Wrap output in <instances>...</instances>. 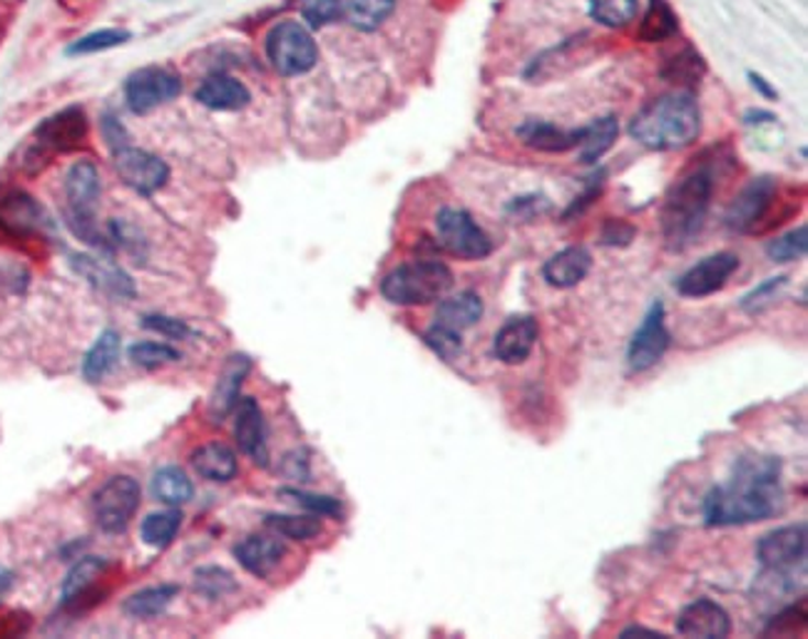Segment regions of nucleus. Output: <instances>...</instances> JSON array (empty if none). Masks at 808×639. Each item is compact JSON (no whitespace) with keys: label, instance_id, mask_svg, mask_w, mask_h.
<instances>
[{"label":"nucleus","instance_id":"obj_22","mask_svg":"<svg viewBox=\"0 0 808 639\" xmlns=\"http://www.w3.org/2000/svg\"><path fill=\"white\" fill-rule=\"evenodd\" d=\"M287 555V546L272 536H246L234 546V558L254 577H269Z\"/></svg>","mask_w":808,"mask_h":639},{"label":"nucleus","instance_id":"obj_33","mask_svg":"<svg viewBox=\"0 0 808 639\" xmlns=\"http://www.w3.org/2000/svg\"><path fill=\"white\" fill-rule=\"evenodd\" d=\"M396 0H341V13L356 31L370 33L394 13Z\"/></svg>","mask_w":808,"mask_h":639},{"label":"nucleus","instance_id":"obj_7","mask_svg":"<svg viewBox=\"0 0 808 639\" xmlns=\"http://www.w3.org/2000/svg\"><path fill=\"white\" fill-rule=\"evenodd\" d=\"M266 57L284 78H297L317 65L319 47L301 23L281 21L266 35Z\"/></svg>","mask_w":808,"mask_h":639},{"label":"nucleus","instance_id":"obj_15","mask_svg":"<svg viewBox=\"0 0 808 639\" xmlns=\"http://www.w3.org/2000/svg\"><path fill=\"white\" fill-rule=\"evenodd\" d=\"M806 546L808 532L806 522H794V526L776 528L756 542V560L762 568L774 570H792L806 568Z\"/></svg>","mask_w":808,"mask_h":639},{"label":"nucleus","instance_id":"obj_43","mask_svg":"<svg viewBox=\"0 0 808 639\" xmlns=\"http://www.w3.org/2000/svg\"><path fill=\"white\" fill-rule=\"evenodd\" d=\"M788 276H772V279L762 282L759 286H754L744 299H741L739 307L744 309L746 313H762L766 311L772 304H776V299L782 297V291L786 289Z\"/></svg>","mask_w":808,"mask_h":639},{"label":"nucleus","instance_id":"obj_55","mask_svg":"<svg viewBox=\"0 0 808 639\" xmlns=\"http://www.w3.org/2000/svg\"><path fill=\"white\" fill-rule=\"evenodd\" d=\"M774 112H766V110H749L744 114V125L754 128V125H766V122H774Z\"/></svg>","mask_w":808,"mask_h":639},{"label":"nucleus","instance_id":"obj_40","mask_svg":"<svg viewBox=\"0 0 808 639\" xmlns=\"http://www.w3.org/2000/svg\"><path fill=\"white\" fill-rule=\"evenodd\" d=\"M279 495L284 498L301 505L303 510L311 515H319V518H334V520H344V505H341L339 498H331V495H319V493H307L299 488H281Z\"/></svg>","mask_w":808,"mask_h":639},{"label":"nucleus","instance_id":"obj_51","mask_svg":"<svg viewBox=\"0 0 808 639\" xmlns=\"http://www.w3.org/2000/svg\"><path fill=\"white\" fill-rule=\"evenodd\" d=\"M602 185H605V169H600V172H597V175H595V177H589V185H587V189H585V192H583V195H579V197L575 199V202H573V207H569V209H567V212H565V219H569V217H575V214H583V212H585V209H587L589 205H593V202H595V199H597V195H600V192H602Z\"/></svg>","mask_w":808,"mask_h":639},{"label":"nucleus","instance_id":"obj_17","mask_svg":"<svg viewBox=\"0 0 808 639\" xmlns=\"http://www.w3.org/2000/svg\"><path fill=\"white\" fill-rule=\"evenodd\" d=\"M0 227L11 234L51 232L53 222L45 209L21 189H8L0 195Z\"/></svg>","mask_w":808,"mask_h":639},{"label":"nucleus","instance_id":"obj_41","mask_svg":"<svg viewBox=\"0 0 808 639\" xmlns=\"http://www.w3.org/2000/svg\"><path fill=\"white\" fill-rule=\"evenodd\" d=\"M236 580L232 572H226L224 568H217V565H207V568H199L195 572V590L202 597L207 599H220V597H226L236 593Z\"/></svg>","mask_w":808,"mask_h":639},{"label":"nucleus","instance_id":"obj_23","mask_svg":"<svg viewBox=\"0 0 808 639\" xmlns=\"http://www.w3.org/2000/svg\"><path fill=\"white\" fill-rule=\"evenodd\" d=\"M108 568H110V562L104 558H98V555L80 558L70 568L68 577H65L60 605L68 609L85 607V597L95 593V585H98V580L104 575V572H108Z\"/></svg>","mask_w":808,"mask_h":639},{"label":"nucleus","instance_id":"obj_25","mask_svg":"<svg viewBox=\"0 0 808 639\" xmlns=\"http://www.w3.org/2000/svg\"><path fill=\"white\" fill-rule=\"evenodd\" d=\"M195 98L199 104L217 112H236L252 102V92L246 85L230 78V75H214V78L199 85Z\"/></svg>","mask_w":808,"mask_h":639},{"label":"nucleus","instance_id":"obj_53","mask_svg":"<svg viewBox=\"0 0 808 639\" xmlns=\"http://www.w3.org/2000/svg\"><path fill=\"white\" fill-rule=\"evenodd\" d=\"M746 78H749V82H751V88H754L759 95H762V98H766V100H778L776 88H774L772 82H768V80L764 78V75H759V73H754V70H749V73H746Z\"/></svg>","mask_w":808,"mask_h":639},{"label":"nucleus","instance_id":"obj_30","mask_svg":"<svg viewBox=\"0 0 808 639\" xmlns=\"http://www.w3.org/2000/svg\"><path fill=\"white\" fill-rule=\"evenodd\" d=\"M120 333L118 331H102L98 341L92 343V349L85 354V361H82V376L85 381H90V384H100V381L110 374L112 368H115L118 359H120Z\"/></svg>","mask_w":808,"mask_h":639},{"label":"nucleus","instance_id":"obj_9","mask_svg":"<svg viewBox=\"0 0 808 639\" xmlns=\"http://www.w3.org/2000/svg\"><path fill=\"white\" fill-rule=\"evenodd\" d=\"M435 242L445 252L465 262H478L492 254L490 236L483 232L465 209L458 207H443L435 214Z\"/></svg>","mask_w":808,"mask_h":639},{"label":"nucleus","instance_id":"obj_8","mask_svg":"<svg viewBox=\"0 0 808 639\" xmlns=\"http://www.w3.org/2000/svg\"><path fill=\"white\" fill-rule=\"evenodd\" d=\"M140 483L132 475H112L92 495V518L108 536H120L140 508Z\"/></svg>","mask_w":808,"mask_h":639},{"label":"nucleus","instance_id":"obj_39","mask_svg":"<svg viewBox=\"0 0 808 639\" xmlns=\"http://www.w3.org/2000/svg\"><path fill=\"white\" fill-rule=\"evenodd\" d=\"M806 252H808V227L806 224H798L796 229H792V232L774 236V240L766 244V256L776 264L804 260Z\"/></svg>","mask_w":808,"mask_h":639},{"label":"nucleus","instance_id":"obj_52","mask_svg":"<svg viewBox=\"0 0 808 639\" xmlns=\"http://www.w3.org/2000/svg\"><path fill=\"white\" fill-rule=\"evenodd\" d=\"M102 137L104 142H108L112 152L130 145L128 130L120 125V120L115 118V114H102Z\"/></svg>","mask_w":808,"mask_h":639},{"label":"nucleus","instance_id":"obj_38","mask_svg":"<svg viewBox=\"0 0 808 639\" xmlns=\"http://www.w3.org/2000/svg\"><path fill=\"white\" fill-rule=\"evenodd\" d=\"M640 0H589V15L605 27H627L637 18Z\"/></svg>","mask_w":808,"mask_h":639},{"label":"nucleus","instance_id":"obj_19","mask_svg":"<svg viewBox=\"0 0 808 639\" xmlns=\"http://www.w3.org/2000/svg\"><path fill=\"white\" fill-rule=\"evenodd\" d=\"M234 438L244 455H250L256 465H269V445H266V423L256 398L244 396L234 406Z\"/></svg>","mask_w":808,"mask_h":639},{"label":"nucleus","instance_id":"obj_10","mask_svg":"<svg viewBox=\"0 0 808 639\" xmlns=\"http://www.w3.org/2000/svg\"><path fill=\"white\" fill-rule=\"evenodd\" d=\"M179 95H182V78L175 70L162 68V65L140 68L125 82L128 108L135 114L157 110L162 104L177 100Z\"/></svg>","mask_w":808,"mask_h":639},{"label":"nucleus","instance_id":"obj_54","mask_svg":"<svg viewBox=\"0 0 808 639\" xmlns=\"http://www.w3.org/2000/svg\"><path fill=\"white\" fill-rule=\"evenodd\" d=\"M637 637H640V639H667V635H664V632H657V629H646L642 625H632V627H627L620 632V639H637Z\"/></svg>","mask_w":808,"mask_h":639},{"label":"nucleus","instance_id":"obj_31","mask_svg":"<svg viewBox=\"0 0 808 639\" xmlns=\"http://www.w3.org/2000/svg\"><path fill=\"white\" fill-rule=\"evenodd\" d=\"M677 33H679V15L674 13L669 0H650L640 23V31H637V37H640L642 43H662L669 41V37H674Z\"/></svg>","mask_w":808,"mask_h":639},{"label":"nucleus","instance_id":"obj_42","mask_svg":"<svg viewBox=\"0 0 808 639\" xmlns=\"http://www.w3.org/2000/svg\"><path fill=\"white\" fill-rule=\"evenodd\" d=\"M132 37L130 31H120V27H108V31H95L82 35L80 41H75L73 45H68V55H92V53H102L110 51V47H120L125 45Z\"/></svg>","mask_w":808,"mask_h":639},{"label":"nucleus","instance_id":"obj_13","mask_svg":"<svg viewBox=\"0 0 808 639\" xmlns=\"http://www.w3.org/2000/svg\"><path fill=\"white\" fill-rule=\"evenodd\" d=\"M739 269V256L734 252H717L709 254L705 260L689 266L684 272L674 289L684 299H705L724 289L731 276Z\"/></svg>","mask_w":808,"mask_h":639},{"label":"nucleus","instance_id":"obj_2","mask_svg":"<svg viewBox=\"0 0 808 639\" xmlns=\"http://www.w3.org/2000/svg\"><path fill=\"white\" fill-rule=\"evenodd\" d=\"M627 132L646 150H684L701 135V110L691 92L662 95L634 114Z\"/></svg>","mask_w":808,"mask_h":639},{"label":"nucleus","instance_id":"obj_32","mask_svg":"<svg viewBox=\"0 0 808 639\" xmlns=\"http://www.w3.org/2000/svg\"><path fill=\"white\" fill-rule=\"evenodd\" d=\"M150 491L155 495V500L169 505V508H179L182 503L192 500L195 495L192 481H189V475L182 469H177V465H165V469H159L155 473V478H152Z\"/></svg>","mask_w":808,"mask_h":639},{"label":"nucleus","instance_id":"obj_47","mask_svg":"<svg viewBox=\"0 0 808 639\" xmlns=\"http://www.w3.org/2000/svg\"><path fill=\"white\" fill-rule=\"evenodd\" d=\"M301 15L309 27L319 31L341 15V0H301Z\"/></svg>","mask_w":808,"mask_h":639},{"label":"nucleus","instance_id":"obj_46","mask_svg":"<svg viewBox=\"0 0 808 639\" xmlns=\"http://www.w3.org/2000/svg\"><path fill=\"white\" fill-rule=\"evenodd\" d=\"M806 627V609L804 603L798 605H786L782 609H776V615H772L764 632L766 635H794L796 629Z\"/></svg>","mask_w":808,"mask_h":639},{"label":"nucleus","instance_id":"obj_29","mask_svg":"<svg viewBox=\"0 0 808 639\" xmlns=\"http://www.w3.org/2000/svg\"><path fill=\"white\" fill-rule=\"evenodd\" d=\"M617 135H620V125H617V118H612V114H605V118L589 122L585 128L583 142L577 147L579 162L583 165H597L615 147Z\"/></svg>","mask_w":808,"mask_h":639},{"label":"nucleus","instance_id":"obj_50","mask_svg":"<svg viewBox=\"0 0 808 639\" xmlns=\"http://www.w3.org/2000/svg\"><path fill=\"white\" fill-rule=\"evenodd\" d=\"M637 229L630 222H622V219H607V224L602 229V244L610 246H624L634 240Z\"/></svg>","mask_w":808,"mask_h":639},{"label":"nucleus","instance_id":"obj_3","mask_svg":"<svg viewBox=\"0 0 808 639\" xmlns=\"http://www.w3.org/2000/svg\"><path fill=\"white\" fill-rule=\"evenodd\" d=\"M711 195H715V177H711L709 167H694L664 195L660 224L664 244L672 252L687 250L705 229Z\"/></svg>","mask_w":808,"mask_h":639},{"label":"nucleus","instance_id":"obj_35","mask_svg":"<svg viewBox=\"0 0 808 639\" xmlns=\"http://www.w3.org/2000/svg\"><path fill=\"white\" fill-rule=\"evenodd\" d=\"M264 526L269 528L274 536L287 538V540H313L321 536V518L319 515H266Z\"/></svg>","mask_w":808,"mask_h":639},{"label":"nucleus","instance_id":"obj_16","mask_svg":"<svg viewBox=\"0 0 808 639\" xmlns=\"http://www.w3.org/2000/svg\"><path fill=\"white\" fill-rule=\"evenodd\" d=\"M70 266L75 274H80L85 282L95 289L108 294V297L115 299H132L135 297V282L130 279V274L112 260H104V256H95V254H73L70 256Z\"/></svg>","mask_w":808,"mask_h":639},{"label":"nucleus","instance_id":"obj_4","mask_svg":"<svg viewBox=\"0 0 808 639\" xmlns=\"http://www.w3.org/2000/svg\"><path fill=\"white\" fill-rule=\"evenodd\" d=\"M453 272L439 260H418L396 266L381 282V294L396 307H425L453 289Z\"/></svg>","mask_w":808,"mask_h":639},{"label":"nucleus","instance_id":"obj_24","mask_svg":"<svg viewBox=\"0 0 808 639\" xmlns=\"http://www.w3.org/2000/svg\"><path fill=\"white\" fill-rule=\"evenodd\" d=\"M593 269V254L585 246H567V250L550 256L543 266V279L553 289H573Z\"/></svg>","mask_w":808,"mask_h":639},{"label":"nucleus","instance_id":"obj_21","mask_svg":"<svg viewBox=\"0 0 808 639\" xmlns=\"http://www.w3.org/2000/svg\"><path fill=\"white\" fill-rule=\"evenodd\" d=\"M583 135L585 128L565 130L545 120H525L516 128V137L522 145L535 152H547V155H563V152L577 150L579 142H583Z\"/></svg>","mask_w":808,"mask_h":639},{"label":"nucleus","instance_id":"obj_36","mask_svg":"<svg viewBox=\"0 0 808 639\" xmlns=\"http://www.w3.org/2000/svg\"><path fill=\"white\" fill-rule=\"evenodd\" d=\"M707 73V63L691 45H684L677 55H672L669 60H664L662 65V78L669 82H679V85H699V80L705 78Z\"/></svg>","mask_w":808,"mask_h":639},{"label":"nucleus","instance_id":"obj_26","mask_svg":"<svg viewBox=\"0 0 808 639\" xmlns=\"http://www.w3.org/2000/svg\"><path fill=\"white\" fill-rule=\"evenodd\" d=\"M485 304L480 299V294L475 291H461L453 294V297H443L439 301V309H435V321L443 329L458 331L463 333L465 329L475 327L483 319Z\"/></svg>","mask_w":808,"mask_h":639},{"label":"nucleus","instance_id":"obj_44","mask_svg":"<svg viewBox=\"0 0 808 639\" xmlns=\"http://www.w3.org/2000/svg\"><path fill=\"white\" fill-rule=\"evenodd\" d=\"M130 359L135 361L137 366L145 368H157L162 364H169V361H179V351L167 346V343H157V341H140L135 346H130Z\"/></svg>","mask_w":808,"mask_h":639},{"label":"nucleus","instance_id":"obj_11","mask_svg":"<svg viewBox=\"0 0 808 639\" xmlns=\"http://www.w3.org/2000/svg\"><path fill=\"white\" fill-rule=\"evenodd\" d=\"M669 349V331L664 323V304L654 301L627 346V366L632 374H644L660 364Z\"/></svg>","mask_w":808,"mask_h":639},{"label":"nucleus","instance_id":"obj_45","mask_svg":"<svg viewBox=\"0 0 808 639\" xmlns=\"http://www.w3.org/2000/svg\"><path fill=\"white\" fill-rule=\"evenodd\" d=\"M423 339H425L428 346H431L443 361L458 359L461 351H463L461 333L451 331V329H443V327H439V323H433V327L425 331Z\"/></svg>","mask_w":808,"mask_h":639},{"label":"nucleus","instance_id":"obj_28","mask_svg":"<svg viewBox=\"0 0 808 639\" xmlns=\"http://www.w3.org/2000/svg\"><path fill=\"white\" fill-rule=\"evenodd\" d=\"M189 461H192V469L197 475H202L204 481L214 483H230L236 471H240L234 451L224 443H204L202 448H197Z\"/></svg>","mask_w":808,"mask_h":639},{"label":"nucleus","instance_id":"obj_5","mask_svg":"<svg viewBox=\"0 0 808 639\" xmlns=\"http://www.w3.org/2000/svg\"><path fill=\"white\" fill-rule=\"evenodd\" d=\"M100 192L102 185L98 167L90 159L75 162L68 169V177H65V199H68L65 222L85 244L98 246V250H112L110 236L102 234V229L98 227Z\"/></svg>","mask_w":808,"mask_h":639},{"label":"nucleus","instance_id":"obj_20","mask_svg":"<svg viewBox=\"0 0 808 639\" xmlns=\"http://www.w3.org/2000/svg\"><path fill=\"white\" fill-rule=\"evenodd\" d=\"M677 632L697 639H724L731 635V617L715 599H694L677 617Z\"/></svg>","mask_w":808,"mask_h":639},{"label":"nucleus","instance_id":"obj_34","mask_svg":"<svg viewBox=\"0 0 808 639\" xmlns=\"http://www.w3.org/2000/svg\"><path fill=\"white\" fill-rule=\"evenodd\" d=\"M177 593H179L177 585L145 587V590H140V593L130 595L125 599V605H122V609H125V613L135 619H152L165 613V609L173 605Z\"/></svg>","mask_w":808,"mask_h":639},{"label":"nucleus","instance_id":"obj_6","mask_svg":"<svg viewBox=\"0 0 808 639\" xmlns=\"http://www.w3.org/2000/svg\"><path fill=\"white\" fill-rule=\"evenodd\" d=\"M88 114L78 104L45 118L33 132L35 142L25 155V169L31 172L33 162H37V169H41L55 152H70L80 147L85 137H88Z\"/></svg>","mask_w":808,"mask_h":639},{"label":"nucleus","instance_id":"obj_14","mask_svg":"<svg viewBox=\"0 0 808 639\" xmlns=\"http://www.w3.org/2000/svg\"><path fill=\"white\" fill-rule=\"evenodd\" d=\"M115 155V172L118 177L125 183L130 189H135L137 195H155L169 179V167L165 159H159L152 152H145L140 147L125 145L122 150L112 152Z\"/></svg>","mask_w":808,"mask_h":639},{"label":"nucleus","instance_id":"obj_1","mask_svg":"<svg viewBox=\"0 0 808 639\" xmlns=\"http://www.w3.org/2000/svg\"><path fill=\"white\" fill-rule=\"evenodd\" d=\"M782 461L774 455H741L729 481L715 485L705 498L709 528L751 526L782 510Z\"/></svg>","mask_w":808,"mask_h":639},{"label":"nucleus","instance_id":"obj_12","mask_svg":"<svg viewBox=\"0 0 808 639\" xmlns=\"http://www.w3.org/2000/svg\"><path fill=\"white\" fill-rule=\"evenodd\" d=\"M778 192L774 177H756L731 199L724 212V224L737 234H754L759 222L768 214Z\"/></svg>","mask_w":808,"mask_h":639},{"label":"nucleus","instance_id":"obj_18","mask_svg":"<svg viewBox=\"0 0 808 639\" xmlns=\"http://www.w3.org/2000/svg\"><path fill=\"white\" fill-rule=\"evenodd\" d=\"M538 319L530 313H520V317H510L502 327L498 329L496 339H492V354L498 361L508 366L525 364L530 359L532 349L538 343Z\"/></svg>","mask_w":808,"mask_h":639},{"label":"nucleus","instance_id":"obj_37","mask_svg":"<svg viewBox=\"0 0 808 639\" xmlns=\"http://www.w3.org/2000/svg\"><path fill=\"white\" fill-rule=\"evenodd\" d=\"M179 528H182V513L177 508H167L147 515V518L142 520L140 536L142 542H147L152 548H165L177 538Z\"/></svg>","mask_w":808,"mask_h":639},{"label":"nucleus","instance_id":"obj_49","mask_svg":"<svg viewBox=\"0 0 808 639\" xmlns=\"http://www.w3.org/2000/svg\"><path fill=\"white\" fill-rule=\"evenodd\" d=\"M281 473L287 475V478L307 483L311 478V458H309L307 448H299V451H294V453H289L287 458H284Z\"/></svg>","mask_w":808,"mask_h":639},{"label":"nucleus","instance_id":"obj_48","mask_svg":"<svg viewBox=\"0 0 808 639\" xmlns=\"http://www.w3.org/2000/svg\"><path fill=\"white\" fill-rule=\"evenodd\" d=\"M142 327H145L147 331L162 333V337H167V339H177V341H185L192 337V329H189L182 319L162 317V313H150V317L142 319Z\"/></svg>","mask_w":808,"mask_h":639},{"label":"nucleus","instance_id":"obj_56","mask_svg":"<svg viewBox=\"0 0 808 639\" xmlns=\"http://www.w3.org/2000/svg\"><path fill=\"white\" fill-rule=\"evenodd\" d=\"M11 587H13V572L0 568V603H3V597L11 593Z\"/></svg>","mask_w":808,"mask_h":639},{"label":"nucleus","instance_id":"obj_27","mask_svg":"<svg viewBox=\"0 0 808 639\" xmlns=\"http://www.w3.org/2000/svg\"><path fill=\"white\" fill-rule=\"evenodd\" d=\"M250 371H252V361L242 354L230 356V361H226L222 376L220 381H217L212 404H209V411H212L214 421H224V418L230 416V411L236 406V400H240V388Z\"/></svg>","mask_w":808,"mask_h":639}]
</instances>
